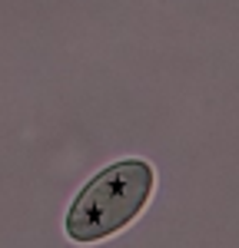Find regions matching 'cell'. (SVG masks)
<instances>
[{
	"label": "cell",
	"instance_id": "cell-1",
	"mask_svg": "<svg viewBox=\"0 0 239 248\" xmlns=\"http://www.w3.org/2000/svg\"><path fill=\"white\" fill-rule=\"evenodd\" d=\"M156 189V169L146 159L110 162L73 195L63 232L77 245H97L137 222Z\"/></svg>",
	"mask_w": 239,
	"mask_h": 248
}]
</instances>
